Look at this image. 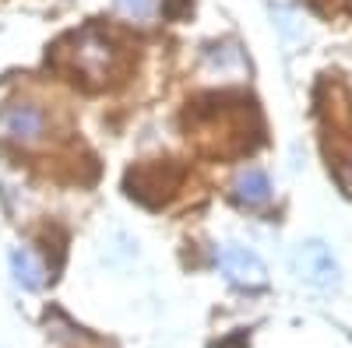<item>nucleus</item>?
I'll return each mask as SVG.
<instances>
[{
  "instance_id": "obj_1",
  "label": "nucleus",
  "mask_w": 352,
  "mask_h": 348,
  "mask_svg": "<svg viewBox=\"0 0 352 348\" xmlns=\"http://www.w3.org/2000/svg\"><path fill=\"white\" fill-rule=\"evenodd\" d=\"M215 264L222 268V275L232 281V285H240V288H264L268 285V271H264L261 264V257L240 243H226L215 250Z\"/></svg>"
},
{
  "instance_id": "obj_2",
  "label": "nucleus",
  "mask_w": 352,
  "mask_h": 348,
  "mask_svg": "<svg viewBox=\"0 0 352 348\" xmlns=\"http://www.w3.org/2000/svg\"><path fill=\"white\" fill-rule=\"evenodd\" d=\"M292 264H296V275L307 285H314V288H335L338 285V264H335V257H331V250L324 243H317V240L303 243L296 250V257H292Z\"/></svg>"
},
{
  "instance_id": "obj_3",
  "label": "nucleus",
  "mask_w": 352,
  "mask_h": 348,
  "mask_svg": "<svg viewBox=\"0 0 352 348\" xmlns=\"http://www.w3.org/2000/svg\"><path fill=\"white\" fill-rule=\"evenodd\" d=\"M0 124H4V130L18 141H36L43 134V127H46V116L32 102H14V106H8L4 113H0Z\"/></svg>"
},
{
  "instance_id": "obj_4",
  "label": "nucleus",
  "mask_w": 352,
  "mask_h": 348,
  "mask_svg": "<svg viewBox=\"0 0 352 348\" xmlns=\"http://www.w3.org/2000/svg\"><path fill=\"white\" fill-rule=\"evenodd\" d=\"M232 197H236L240 205H247V208L268 205V200H272V180H268V172L257 169V165L243 169L240 176H236V183H232Z\"/></svg>"
},
{
  "instance_id": "obj_5",
  "label": "nucleus",
  "mask_w": 352,
  "mask_h": 348,
  "mask_svg": "<svg viewBox=\"0 0 352 348\" xmlns=\"http://www.w3.org/2000/svg\"><path fill=\"white\" fill-rule=\"evenodd\" d=\"M11 275H14V281H18L21 288H28V292L43 288V281H46V268H43V260H39L32 250H25V246L11 250Z\"/></svg>"
},
{
  "instance_id": "obj_6",
  "label": "nucleus",
  "mask_w": 352,
  "mask_h": 348,
  "mask_svg": "<svg viewBox=\"0 0 352 348\" xmlns=\"http://www.w3.org/2000/svg\"><path fill=\"white\" fill-rule=\"evenodd\" d=\"M116 11L134 21H148L159 11V0H116Z\"/></svg>"
},
{
  "instance_id": "obj_7",
  "label": "nucleus",
  "mask_w": 352,
  "mask_h": 348,
  "mask_svg": "<svg viewBox=\"0 0 352 348\" xmlns=\"http://www.w3.org/2000/svg\"><path fill=\"white\" fill-rule=\"evenodd\" d=\"M342 183H345V187H349V190H352V162H349V169H345V172H342Z\"/></svg>"
}]
</instances>
